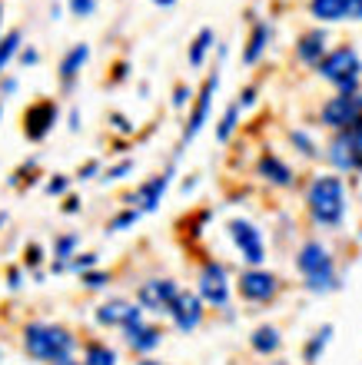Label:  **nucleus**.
<instances>
[{
	"label": "nucleus",
	"instance_id": "ddd939ff",
	"mask_svg": "<svg viewBox=\"0 0 362 365\" xmlns=\"http://www.w3.org/2000/svg\"><path fill=\"white\" fill-rule=\"evenodd\" d=\"M236 289L246 302H269V299L279 292V279L266 269H246L239 276Z\"/></svg>",
	"mask_w": 362,
	"mask_h": 365
},
{
	"label": "nucleus",
	"instance_id": "aec40b11",
	"mask_svg": "<svg viewBox=\"0 0 362 365\" xmlns=\"http://www.w3.org/2000/svg\"><path fill=\"white\" fill-rule=\"evenodd\" d=\"M124 336H126V346L134 349V352L150 356L153 349L163 342V329L150 326V322H140V326H134V329H124Z\"/></svg>",
	"mask_w": 362,
	"mask_h": 365
},
{
	"label": "nucleus",
	"instance_id": "c85d7f7f",
	"mask_svg": "<svg viewBox=\"0 0 362 365\" xmlns=\"http://www.w3.org/2000/svg\"><path fill=\"white\" fill-rule=\"evenodd\" d=\"M140 216H144V212L136 210V206H130V210H124V212H116L114 220L106 222V230L110 232H124V230H130V226H134L136 220H140Z\"/></svg>",
	"mask_w": 362,
	"mask_h": 365
},
{
	"label": "nucleus",
	"instance_id": "9b49d317",
	"mask_svg": "<svg viewBox=\"0 0 362 365\" xmlns=\"http://www.w3.org/2000/svg\"><path fill=\"white\" fill-rule=\"evenodd\" d=\"M176 296H180V286L173 279H146L140 286V292H136V302L144 309H150V312H160V316L166 312L170 316V306Z\"/></svg>",
	"mask_w": 362,
	"mask_h": 365
},
{
	"label": "nucleus",
	"instance_id": "c03bdc74",
	"mask_svg": "<svg viewBox=\"0 0 362 365\" xmlns=\"http://www.w3.org/2000/svg\"><path fill=\"white\" fill-rule=\"evenodd\" d=\"M7 286H10V289L20 286V269H10V272H7Z\"/></svg>",
	"mask_w": 362,
	"mask_h": 365
},
{
	"label": "nucleus",
	"instance_id": "f257e3e1",
	"mask_svg": "<svg viewBox=\"0 0 362 365\" xmlns=\"http://www.w3.org/2000/svg\"><path fill=\"white\" fill-rule=\"evenodd\" d=\"M306 210L316 226L336 230L346 220V182L339 176H316L306 190Z\"/></svg>",
	"mask_w": 362,
	"mask_h": 365
},
{
	"label": "nucleus",
	"instance_id": "a18cd8bd",
	"mask_svg": "<svg viewBox=\"0 0 362 365\" xmlns=\"http://www.w3.org/2000/svg\"><path fill=\"white\" fill-rule=\"evenodd\" d=\"M64 210H67V212H76V210H80V200H76V196H67V206H64Z\"/></svg>",
	"mask_w": 362,
	"mask_h": 365
},
{
	"label": "nucleus",
	"instance_id": "72a5a7b5",
	"mask_svg": "<svg viewBox=\"0 0 362 365\" xmlns=\"http://www.w3.org/2000/svg\"><path fill=\"white\" fill-rule=\"evenodd\" d=\"M94 266H96V256H94V252H84V256H74V259H70V269L80 272V276H84V272H90Z\"/></svg>",
	"mask_w": 362,
	"mask_h": 365
},
{
	"label": "nucleus",
	"instance_id": "a878e982",
	"mask_svg": "<svg viewBox=\"0 0 362 365\" xmlns=\"http://www.w3.org/2000/svg\"><path fill=\"white\" fill-rule=\"evenodd\" d=\"M84 365H116V352L110 346H104V342H86Z\"/></svg>",
	"mask_w": 362,
	"mask_h": 365
},
{
	"label": "nucleus",
	"instance_id": "4468645a",
	"mask_svg": "<svg viewBox=\"0 0 362 365\" xmlns=\"http://www.w3.org/2000/svg\"><path fill=\"white\" fill-rule=\"evenodd\" d=\"M309 14L319 24H343V20H362V0H309Z\"/></svg>",
	"mask_w": 362,
	"mask_h": 365
},
{
	"label": "nucleus",
	"instance_id": "2eb2a0df",
	"mask_svg": "<svg viewBox=\"0 0 362 365\" xmlns=\"http://www.w3.org/2000/svg\"><path fill=\"white\" fill-rule=\"evenodd\" d=\"M170 319H173V326L180 329V332H193V329L203 322V299H200V292H186V289H180V296L173 299V306H170Z\"/></svg>",
	"mask_w": 362,
	"mask_h": 365
},
{
	"label": "nucleus",
	"instance_id": "1a4fd4ad",
	"mask_svg": "<svg viewBox=\"0 0 362 365\" xmlns=\"http://www.w3.org/2000/svg\"><path fill=\"white\" fill-rule=\"evenodd\" d=\"M219 90V70H210V77L203 80L200 93H196V100H193V110H190V120H186V126H183V143H190L193 136L200 133L203 126H206V120H210V110H213V96H216Z\"/></svg>",
	"mask_w": 362,
	"mask_h": 365
},
{
	"label": "nucleus",
	"instance_id": "603ef678",
	"mask_svg": "<svg viewBox=\"0 0 362 365\" xmlns=\"http://www.w3.org/2000/svg\"><path fill=\"white\" fill-rule=\"evenodd\" d=\"M0 20H4V4H0Z\"/></svg>",
	"mask_w": 362,
	"mask_h": 365
},
{
	"label": "nucleus",
	"instance_id": "79ce46f5",
	"mask_svg": "<svg viewBox=\"0 0 362 365\" xmlns=\"http://www.w3.org/2000/svg\"><path fill=\"white\" fill-rule=\"evenodd\" d=\"M40 60V53L34 47H27V50H20V63H24V67H34V63H37Z\"/></svg>",
	"mask_w": 362,
	"mask_h": 365
},
{
	"label": "nucleus",
	"instance_id": "37998d69",
	"mask_svg": "<svg viewBox=\"0 0 362 365\" xmlns=\"http://www.w3.org/2000/svg\"><path fill=\"white\" fill-rule=\"evenodd\" d=\"M10 93H17V80H14V77L0 80V96H10Z\"/></svg>",
	"mask_w": 362,
	"mask_h": 365
},
{
	"label": "nucleus",
	"instance_id": "c9c22d12",
	"mask_svg": "<svg viewBox=\"0 0 362 365\" xmlns=\"http://www.w3.org/2000/svg\"><path fill=\"white\" fill-rule=\"evenodd\" d=\"M190 100H193V90L186 87V83H176V90H173V106H176V110H183Z\"/></svg>",
	"mask_w": 362,
	"mask_h": 365
},
{
	"label": "nucleus",
	"instance_id": "cd10ccee",
	"mask_svg": "<svg viewBox=\"0 0 362 365\" xmlns=\"http://www.w3.org/2000/svg\"><path fill=\"white\" fill-rule=\"evenodd\" d=\"M289 143L296 146V153H303L306 160H316L319 156V146H316V140L306 130H289Z\"/></svg>",
	"mask_w": 362,
	"mask_h": 365
},
{
	"label": "nucleus",
	"instance_id": "de8ad7c7",
	"mask_svg": "<svg viewBox=\"0 0 362 365\" xmlns=\"http://www.w3.org/2000/svg\"><path fill=\"white\" fill-rule=\"evenodd\" d=\"M153 4H156V7H173L176 0H153Z\"/></svg>",
	"mask_w": 362,
	"mask_h": 365
},
{
	"label": "nucleus",
	"instance_id": "f704fd0d",
	"mask_svg": "<svg viewBox=\"0 0 362 365\" xmlns=\"http://www.w3.org/2000/svg\"><path fill=\"white\" fill-rule=\"evenodd\" d=\"M110 126H114L116 133H124V136H130L136 130V126L130 123V116H124V113H110Z\"/></svg>",
	"mask_w": 362,
	"mask_h": 365
},
{
	"label": "nucleus",
	"instance_id": "58836bf2",
	"mask_svg": "<svg viewBox=\"0 0 362 365\" xmlns=\"http://www.w3.org/2000/svg\"><path fill=\"white\" fill-rule=\"evenodd\" d=\"M236 103H239V110H249V106L256 103V87H243V90H239Z\"/></svg>",
	"mask_w": 362,
	"mask_h": 365
},
{
	"label": "nucleus",
	"instance_id": "4be33fe9",
	"mask_svg": "<svg viewBox=\"0 0 362 365\" xmlns=\"http://www.w3.org/2000/svg\"><path fill=\"white\" fill-rule=\"evenodd\" d=\"M249 346H253V352H259V356H273V352H279V346H283V336H279L276 326H259L253 336H249Z\"/></svg>",
	"mask_w": 362,
	"mask_h": 365
},
{
	"label": "nucleus",
	"instance_id": "39448f33",
	"mask_svg": "<svg viewBox=\"0 0 362 365\" xmlns=\"http://www.w3.org/2000/svg\"><path fill=\"white\" fill-rule=\"evenodd\" d=\"M319 123L329 126L333 133L343 130H359L362 126V90L359 93H336L329 96L319 110Z\"/></svg>",
	"mask_w": 362,
	"mask_h": 365
},
{
	"label": "nucleus",
	"instance_id": "bb28decb",
	"mask_svg": "<svg viewBox=\"0 0 362 365\" xmlns=\"http://www.w3.org/2000/svg\"><path fill=\"white\" fill-rule=\"evenodd\" d=\"M20 30H7L4 37H0V77H4V70L10 67V60L17 57V50H20Z\"/></svg>",
	"mask_w": 362,
	"mask_h": 365
},
{
	"label": "nucleus",
	"instance_id": "a19ab883",
	"mask_svg": "<svg viewBox=\"0 0 362 365\" xmlns=\"http://www.w3.org/2000/svg\"><path fill=\"white\" fill-rule=\"evenodd\" d=\"M126 77H130V63H126V60H120V63L114 67V83H124Z\"/></svg>",
	"mask_w": 362,
	"mask_h": 365
},
{
	"label": "nucleus",
	"instance_id": "7c9ffc66",
	"mask_svg": "<svg viewBox=\"0 0 362 365\" xmlns=\"http://www.w3.org/2000/svg\"><path fill=\"white\" fill-rule=\"evenodd\" d=\"M134 173V160H120V163H114L110 170L104 173L106 182H116V180H126V176Z\"/></svg>",
	"mask_w": 362,
	"mask_h": 365
},
{
	"label": "nucleus",
	"instance_id": "2f4dec72",
	"mask_svg": "<svg viewBox=\"0 0 362 365\" xmlns=\"http://www.w3.org/2000/svg\"><path fill=\"white\" fill-rule=\"evenodd\" d=\"M67 7L74 17H94L96 10V0H67Z\"/></svg>",
	"mask_w": 362,
	"mask_h": 365
},
{
	"label": "nucleus",
	"instance_id": "f3484780",
	"mask_svg": "<svg viewBox=\"0 0 362 365\" xmlns=\"http://www.w3.org/2000/svg\"><path fill=\"white\" fill-rule=\"evenodd\" d=\"M170 182H173V166L170 170H163V173H156V176H150V180L130 196V202H136V210L140 212H153L163 202V192L170 190Z\"/></svg>",
	"mask_w": 362,
	"mask_h": 365
},
{
	"label": "nucleus",
	"instance_id": "9d476101",
	"mask_svg": "<svg viewBox=\"0 0 362 365\" xmlns=\"http://www.w3.org/2000/svg\"><path fill=\"white\" fill-rule=\"evenodd\" d=\"M60 120V106L54 100H37V103H30L24 110V136L40 143V140H47V133L57 126Z\"/></svg>",
	"mask_w": 362,
	"mask_h": 365
},
{
	"label": "nucleus",
	"instance_id": "6e6552de",
	"mask_svg": "<svg viewBox=\"0 0 362 365\" xmlns=\"http://www.w3.org/2000/svg\"><path fill=\"white\" fill-rule=\"evenodd\" d=\"M196 292H200L203 302L223 309L229 302V276H226V266L216 259H206L200 266V276H196Z\"/></svg>",
	"mask_w": 362,
	"mask_h": 365
},
{
	"label": "nucleus",
	"instance_id": "3c124183",
	"mask_svg": "<svg viewBox=\"0 0 362 365\" xmlns=\"http://www.w3.org/2000/svg\"><path fill=\"white\" fill-rule=\"evenodd\" d=\"M4 222H7V216H4V212H0V226H4Z\"/></svg>",
	"mask_w": 362,
	"mask_h": 365
},
{
	"label": "nucleus",
	"instance_id": "f03ea898",
	"mask_svg": "<svg viewBox=\"0 0 362 365\" xmlns=\"http://www.w3.org/2000/svg\"><path fill=\"white\" fill-rule=\"evenodd\" d=\"M296 269L303 272L309 292H333V289H339L333 252L326 250L319 240H306L303 246H299V252H296Z\"/></svg>",
	"mask_w": 362,
	"mask_h": 365
},
{
	"label": "nucleus",
	"instance_id": "4c0bfd02",
	"mask_svg": "<svg viewBox=\"0 0 362 365\" xmlns=\"http://www.w3.org/2000/svg\"><path fill=\"white\" fill-rule=\"evenodd\" d=\"M67 190H70V180H67V176H54V180L47 182V192H50V196H64Z\"/></svg>",
	"mask_w": 362,
	"mask_h": 365
},
{
	"label": "nucleus",
	"instance_id": "473e14b6",
	"mask_svg": "<svg viewBox=\"0 0 362 365\" xmlns=\"http://www.w3.org/2000/svg\"><path fill=\"white\" fill-rule=\"evenodd\" d=\"M106 282H110V272H104V269L84 272V286H86V289H104Z\"/></svg>",
	"mask_w": 362,
	"mask_h": 365
},
{
	"label": "nucleus",
	"instance_id": "6ab92c4d",
	"mask_svg": "<svg viewBox=\"0 0 362 365\" xmlns=\"http://www.w3.org/2000/svg\"><path fill=\"white\" fill-rule=\"evenodd\" d=\"M269 40H273V27H269L266 20H253V30H249L246 47H243V63H246V67H253V63L263 60Z\"/></svg>",
	"mask_w": 362,
	"mask_h": 365
},
{
	"label": "nucleus",
	"instance_id": "ea45409f",
	"mask_svg": "<svg viewBox=\"0 0 362 365\" xmlns=\"http://www.w3.org/2000/svg\"><path fill=\"white\" fill-rule=\"evenodd\" d=\"M96 173H100V163H96V160H90L86 166H80V173H76V180H94Z\"/></svg>",
	"mask_w": 362,
	"mask_h": 365
},
{
	"label": "nucleus",
	"instance_id": "20e7f679",
	"mask_svg": "<svg viewBox=\"0 0 362 365\" xmlns=\"http://www.w3.org/2000/svg\"><path fill=\"white\" fill-rule=\"evenodd\" d=\"M24 349L30 352V359L60 362V359H70V352H74V336L64 326L34 322V326L24 329Z\"/></svg>",
	"mask_w": 362,
	"mask_h": 365
},
{
	"label": "nucleus",
	"instance_id": "412c9836",
	"mask_svg": "<svg viewBox=\"0 0 362 365\" xmlns=\"http://www.w3.org/2000/svg\"><path fill=\"white\" fill-rule=\"evenodd\" d=\"M86 60H90V47H86V43H74V47L64 53V60H60V70H57L60 80H64V87H70V83H74L76 73L84 70Z\"/></svg>",
	"mask_w": 362,
	"mask_h": 365
},
{
	"label": "nucleus",
	"instance_id": "393cba45",
	"mask_svg": "<svg viewBox=\"0 0 362 365\" xmlns=\"http://www.w3.org/2000/svg\"><path fill=\"white\" fill-rule=\"evenodd\" d=\"M239 103H229L226 106V113L219 116V123H216V140L219 143H229V136L236 133V126H239Z\"/></svg>",
	"mask_w": 362,
	"mask_h": 365
},
{
	"label": "nucleus",
	"instance_id": "8fccbe9b",
	"mask_svg": "<svg viewBox=\"0 0 362 365\" xmlns=\"http://www.w3.org/2000/svg\"><path fill=\"white\" fill-rule=\"evenodd\" d=\"M54 365H80V362H74V359H60V362H54Z\"/></svg>",
	"mask_w": 362,
	"mask_h": 365
},
{
	"label": "nucleus",
	"instance_id": "c756f323",
	"mask_svg": "<svg viewBox=\"0 0 362 365\" xmlns=\"http://www.w3.org/2000/svg\"><path fill=\"white\" fill-rule=\"evenodd\" d=\"M54 256H57L54 262H67V266H70V259L76 256V236H74V232H70V236H60L57 246H54Z\"/></svg>",
	"mask_w": 362,
	"mask_h": 365
},
{
	"label": "nucleus",
	"instance_id": "a211bd4d",
	"mask_svg": "<svg viewBox=\"0 0 362 365\" xmlns=\"http://www.w3.org/2000/svg\"><path fill=\"white\" fill-rule=\"evenodd\" d=\"M256 176H263L269 186H293L296 182V173L289 170L286 160L276 153H269V150L256 160Z\"/></svg>",
	"mask_w": 362,
	"mask_h": 365
},
{
	"label": "nucleus",
	"instance_id": "dca6fc26",
	"mask_svg": "<svg viewBox=\"0 0 362 365\" xmlns=\"http://www.w3.org/2000/svg\"><path fill=\"white\" fill-rule=\"evenodd\" d=\"M326 53H329V34H326L323 27L299 34V40H296V57H299V63H306V67H319V63L326 60Z\"/></svg>",
	"mask_w": 362,
	"mask_h": 365
},
{
	"label": "nucleus",
	"instance_id": "09e8293b",
	"mask_svg": "<svg viewBox=\"0 0 362 365\" xmlns=\"http://www.w3.org/2000/svg\"><path fill=\"white\" fill-rule=\"evenodd\" d=\"M136 365H163V362H156V359H140Z\"/></svg>",
	"mask_w": 362,
	"mask_h": 365
},
{
	"label": "nucleus",
	"instance_id": "f8f14e48",
	"mask_svg": "<svg viewBox=\"0 0 362 365\" xmlns=\"http://www.w3.org/2000/svg\"><path fill=\"white\" fill-rule=\"evenodd\" d=\"M96 322L114 329H134L144 322V306L140 302H126V299H110L96 309Z\"/></svg>",
	"mask_w": 362,
	"mask_h": 365
},
{
	"label": "nucleus",
	"instance_id": "864d4df0",
	"mask_svg": "<svg viewBox=\"0 0 362 365\" xmlns=\"http://www.w3.org/2000/svg\"><path fill=\"white\" fill-rule=\"evenodd\" d=\"M0 116H4V103H0Z\"/></svg>",
	"mask_w": 362,
	"mask_h": 365
},
{
	"label": "nucleus",
	"instance_id": "7ed1b4c3",
	"mask_svg": "<svg viewBox=\"0 0 362 365\" xmlns=\"http://www.w3.org/2000/svg\"><path fill=\"white\" fill-rule=\"evenodd\" d=\"M316 73L323 80H329L336 87V93H359V80H362V57L359 50L343 43L326 53V60L316 67Z\"/></svg>",
	"mask_w": 362,
	"mask_h": 365
},
{
	"label": "nucleus",
	"instance_id": "49530a36",
	"mask_svg": "<svg viewBox=\"0 0 362 365\" xmlns=\"http://www.w3.org/2000/svg\"><path fill=\"white\" fill-rule=\"evenodd\" d=\"M70 130H80V113L76 110H70Z\"/></svg>",
	"mask_w": 362,
	"mask_h": 365
},
{
	"label": "nucleus",
	"instance_id": "0eeeda50",
	"mask_svg": "<svg viewBox=\"0 0 362 365\" xmlns=\"http://www.w3.org/2000/svg\"><path fill=\"white\" fill-rule=\"evenodd\" d=\"M229 240L239 250V256L249 262V269H259L263 259H266V242H263V232L253 226L249 220H229Z\"/></svg>",
	"mask_w": 362,
	"mask_h": 365
},
{
	"label": "nucleus",
	"instance_id": "b1692460",
	"mask_svg": "<svg viewBox=\"0 0 362 365\" xmlns=\"http://www.w3.org/2000/svg\"><path fill=\"white\" fill-rule=\"evenodd\" d=\"M333 342V326H323L319 332H316L309 342H306V349H303V356H306V362L313 365V362H319V356H323V349Z\"/></svg>",
	"mask_w": 362,
	"mask_h": 365
},
{
	"label": "nucleus",
	"instance_id": "5701e85b",
	"mask_svg": "<svg viewBox=\"0 0 362 365\" xmlns=\"http://www.w3.org/2000/svg\"><path fill=\"white\" fill-rule=\"evenodd\" d=\"M213 43H216L213 27H203L200 34L193 37V43H190V67H203V63H206V53L213 50Z\"/></svg>",
	"mask_w": 362,
	"mask_h": 365
},
{
	"label": "nucleus",
	"instance_id": "e433bc0d",
	"mask_svg": "<svg viewBox=\"0 0 362 365\" xmlns=\"http://www.w3.org/2000/svg\"><path fill=\"white\" fill-rule=\"evenodd\" d=\"M40 259H44V250H40L37 242H30V246H27V252H24V262H27L30 269H37V266H40Z\"/></svg>",
	"mask_w": 362,
	"mask_h": 365
},
{
	"label": "nucleus",
	"instance_id": "423d86ee",
	"mask_svg": "<svg viewBox=\"0 0 362 365\" xmlns=\"http://www.w3.org/2000/svg\"><path fill=\"white\" fill-rule=\"evenodd\" d=\"M326 160L339 173H362V126L333 133V140L326 143Z\"/></svg>",
	"mask_w": 362,
	"mask_h": 365
}]
</instances>
